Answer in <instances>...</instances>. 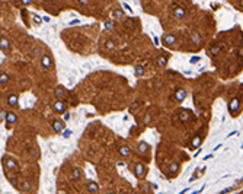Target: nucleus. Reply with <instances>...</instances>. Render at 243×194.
Wrapping results in <instances>:
<instances>
[{"mask_svg":"<svg viewBox=\"0 0 243 194\" xmlns=\"http://www.w3.org/2000/svg\"><path fill=\"white\" fill-rule=\"evenodd\" d=\"M239 108V99H233L230 102V113H234Z\"/></svg>","mask_w":243,"mask_h":194,"instance_id":"f257e3e1","label":"nucleus"},{"mask_svg":"<svg viewBox=\"0 0 243 194\" xmlns=\"http://www.w3.org/2000/svg\"><path fill=\"white\" fill-rule=\"evenodd\" d=\"M141 174H143V165H141V163H137V165H136V175L140 177Z\"/></svg>","mask_w":243,"mask_h":194,"instance_id":"f03ea898","label":"nucleus"},{"mask_svg":"<svg viewBox=\"0 0 243 194\" xmlns=\"http://www.w3.org/2000/svg\"><path fill=\"white\" fill-rule=\"evenodd\" d=\"M54 105H55V106H54V108H55L57 111H64V104H63V102L57 101V102H55Z\"/></svg>","mask_w":243,"mask_h":194,"instance_id":"7ed1b4c3","label":"nucleus"},{"mask_svg":"<svg viewBox=\"0 0 243 194\" xmlns=\"http://www.w3.org/2000/svg\"><path fill=\"white\" fill-rule=\"evenodd\" d=\"M119 153H121L122 156H127V155L130 153V149H128L127 146H122V147L119 149Z\"/></svg>","mask_w":243,"mask_h":194,"instance_id":"20e7f679","label":"nucleus"},{"mask_svg":"<svg viewBox=\"0 0 243 194\" xmlns=\"http://www.w3.org/2000/svg\"><path fill=\"white\" fill-rule=\"evenodd\" d=\"M184 15H185L184 9H181V7H179V9H175V16H176V18H182Z\"/></svg>","mask_w":243,"mask_h":194,"instance_id":"39448f33","label":"nucleus"},{"mask_svg":"<svg viewBox=\"0 0 243 194\" xmlns=\"http://www.w3.org/2000/svg\"><path fill=\"white\" fill-rule=\"evenodd\" d=\"M200 143H201V137H200V136H196V137H194V140H192V146H194V147H196V146H200Z\"/></svg>","mask_w":243,"mask_h":194,"instance_id":"423d86ee","label":"nucleus"},{"mask_svg":"<svg viewBox=\"0 0 243 194\" xmlns=\"http://www.w3.org/2000/svg\"><path fill=\"white\" fill-rule=\"evenodd\" d=\"M42 64H44V67H48V66H50L51 61L48 60V57H42Z\"/></svg>","mask_w":243,"mask_h":194,"instance_id":"0eeeda50","label":"nucleus"},{"mask_svg":"<svg viewBox=\"0 0 243 194\" xmlns=\"http://www.w3.org/2000/svg\"><path fill=\"white\" fill-rule=\"evenodd\" d=\"M176 98H178L179 101H182V99L185 98V91H179L178 94H176Z\"/></svg>","mask_w":243,"mask_h":194,"instance_id":"6e6552de","label":"nucleus"},{"mask_svg":"<svg viewBox=\"0 0 243 194\" xmlns=\"http://www.w3.org/2000/svg\"><path fill=\"white\" fill-rule=\"evenodd\" d=\"M147 149H148V146L146 143H140L138 144V150H140V152H144V150H147Z\"/></svg>","mask_w":243,"mask_h":194,"instance_id":"1a4fd4ad","label":"nucleus"},{"mask_svg":"<svg viewBox=\"0 0 243 194\" xmlns=\"http://www.w3.org/2000/svg\"><path fill=\"white\" fill-rule=\"evenodd\" d=\"M7 121H9V123L16 121V115H15V114H12V113H10V114H7Z\"/></svg>","mask_w":243,"mask_h":194,"instance_id":"9d476101","label":"nucleus"},{"mask_svg":"<svg viewBox=\"0 0 243 194\" xmlns=\"http://www.w3.org/2000/svg\"><path fill=\"white\" fill-rule=\"evenodd\" d=\"M54 128H55L57 132H60V130H63V124H60L58 121H55V123H54Z\"/></svg>","mask_w":243,"mask_h":194,"instance_id":"9b49d317","label":"nucleus"},{"mask_svg":"<svg viewBox=\"0 0 243 194\" xmlns=\"http://www.w3.org/2000/svg\"><path fill=\"white\" fill-rule=\"evenodd\" d=\"M16 102H18V98L12 95V96L9 98V104H10V105H13V104H16Z\"/></svg>","mask_w":243,"mask_h":194,"instance_id":"f8f14e48","label":"nucleus"},{"mask_svg":"<svg viewBox=\"0 0 243 194\" xmlns=\"http://www.w3.org/2000/svg\"><path fill=\"white\" fill-rule=\"evenodd\" d=\"M96 190H98V185L93 184V182H90V184H89V191H96Z\"/></svg>","mask_w":243,"mask_h":194,"instance_id":"ddd939ff","label":"nucleus"},{"mask_svg":"<svg viewBox=\"0 0 243 194\" xmlns=\"http://www.w3.org/2000/svg\"><path fill=\"white\" fill-rule=\"evenodd\" d=\"M2 48H7V41L6 39H2Z\"/></svg>","mask_w":243,"mask_h":194,"instance_id":"4468645a","label":"nucleus"},{"mask_svg":"<svg viewBox=\"0 0 243 194\" xmlns=\"http://www.w3.org/2000/svg\"><path fill=\"white\" fill-rule=\"evenodd\" d=\"M166 41H167V42H173L175 38H173V37H166Z\"/></svg>","mask_w":243,"mask_h":194,"instance_id":"2eb2a0df","label":"nucleus"},{"mask_svg":"<svg viewBox=\"0 0 243 194\" xmlns=\"http://www.w3.org/2000/svg\"><path fill=\"white\" fill-rule=\"evenodd\" d=\"M6 80H7V75H2V82L5 83Z\"/></svg>","mask_w":243,"mask_h":194,"instance_id":"dca6fc26","label":"nucleus"},{"mask_svg":"<svg viewBox=\"0 0 243 194\" xmlns=\"http://www.w3.org/2000/svg\"><path fill=\"white\" fill-rule=\"evenodd\" d=\"M186 120H188V114L184 113V114H182V121H186Z\"/></svg>","mask_w":243,"mask_h":194,"instance_id":"f3484780","label":"nucleus"},{"mask_svg":"<svg viewBox=\"0 0 243 194\" xmlns=\"http://www.w3.org/2000/svg\"><path fill=\"white\" fill-rule=\"evenodd\" d=\"M79 174H80V171L76 169V171H74V178H79Z\"/></svg>","mask_w":243,"mask_h":194,"instance_id":"a211bd4d","label":"nucleus"},{"mask_svg":"<svg viewBox=\"0 0 243 194\" xmlns=\"http://www.w3.org/2000/svg\"><path fill=\"white\" fill-rule=\"evenodd\" d=\"M106 47L108 48H114V44H112V42H106Z\"/></svg>","mask_w":243,"mask_h":194,"instance_id":"6ab92c4d","label":"nucleus"},{"mask_svg":"<svg viewBox=\"0 0 243 194\" xmlns=\"http://www.w3.org/2000/svg\"><path fill=\"white\" fill-rule=\"evenodd\" d=\"M201 191H203V187H201V188H200V190H196V191H194V193H192V194H200V193H201Z\"/></svg>","mask_w":243,"mask_h":194,"instance_id":"aec40b11","label":"nucleus"},{"mask_svg":"<svg viewBox=\"0 0 243 194\" xmlns=\"http://www.w3.org/2000/svg\"><path fill=\"white\" fill-rule=\"evenodd\" d=\"M198 58H200V57H194L191 61H192V63H196V61H198Z\"/></svg>","mask_w":243,"mask_h":194,"instance_id":"412c9836","label":"nucleus"},{"mask_svg":"<svg viewBox=\"0 0 243 194\" xmlns=\"http://www.w3.org/2000/svg\"><path fill=\"white\" fill-rule=\"evenodd\" d=\"M239 6H240V7H243V3H239Z\"/></svg>","mask_w":243,"mask_h":194,"instance_id":"4be33fe9","label":"nucleus"}]
</instances>
